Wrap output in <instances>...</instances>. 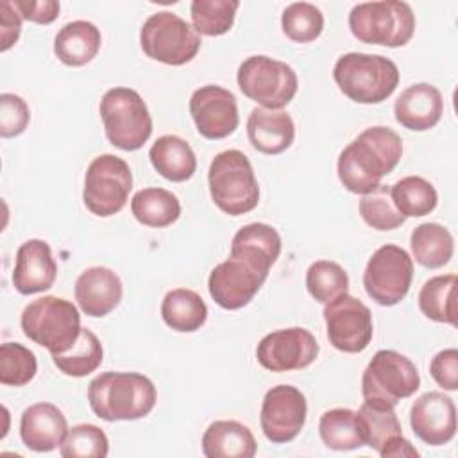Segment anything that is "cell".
I'll use <instances>...</instances> for the list:
<instances>
[{
	"instance_id": "cell-40",
	"label": "cell",
	"mask_w": 458,
	"mask_h": 458,
	"mask_svg": "<svg viewBox=\"0 0 458 458\" xmlns=\"http://www.w3.org/2000/svg\"><path fill=\"white\" fill-rule=\"evenodd\" d=\"M38 360L30 349L18 342H5L0 347V383L23 386L34 379Z\"/></svg>"
},
{
	"instance_id": "cell-22",
	"label": "cell",
	"mask_w": 458,
	"mask_h": 458,
	"mask_svg": "<svg viewBox=\"0 0 458 458\" xmlns=\"http://www.w3.org/2000/svg\"><path fill=\"white\" fill-rule=\"evenodd\" d=\"M68 433L64 413L52 403H36L23 410L20 419L21 442L36 451L48 453L61 445Z\"/></svg>"
},
{
	"instance_id": "cell-42",
	"label": "cell",
	"mask_w": 458,
	"mask_h": 458,
	"mask_svg": "<svg viewBox=\"0 0 458 458\" xmlns=\"http://www.w3.org/2000/svg\"><path fill=\"white\" fill-rule=\"evenodd\" d=\"M30 122V111L27 102L14 93L0 95V136L14 138L25 132Z\"/></svg>"
},
{
	"instance_id": "cell-32",
	"label": "cell",
	"mask_w": 458,
	"mask_h": 458,
	"mask_svg": "<svg viewBox=\"0 0 458 458\" xmlns=\"http://www.w3.org/2000/svg\"><path fill=\"white\" fill-rule=\"evenodd\" d=\"M104 358L102 344L97 335L86 327H82L77 342L64 352L52 354L54 365L66 376L84 377L95 372Z\"/></svg>"
},
{
	"instance_id": "cell-45",
	"label": "cell",
	"mask_w": 458,
	"mask_h": 458,
	"mask_svg": "<svg viewBox=\"0 0 458 458\" xmlns=\"http://www.w3.org/2000/svg\"><path fill=\"white\" fill-rule=\"evenodd\" d=\"M0 38H2V45L0 50L7 52L20 38L21 32V16L16 11V7L13 5V2L4 0L0 4Z\"/></svg>"
},
{
	"instance_id": "cell-33",
	"label": "cell",
	"mask_w": 458,
	"mask_h": 458,
	"mask_svg": "<svg viewBox=\"0 0 458 458\" xmlns=\"http://www.w3.org/2000/svg\"><path fill=\"white\" fill-rule=\"evenodd\" d=\"M390 195L404 218L429 215L438 204L435 186L419 175H406L399 179L390 186Z\"/></svg>"
},
{
	"instance_id": "cell-46",
	"label": "cell",
	"mask_w": 458,
	"mask_h": 458,
	"mask_svg": "<svg viewBox=\"0 0 458 458\" xmlns=\"http://www.w3.org/2000/svg\"><path fill=\"white\" fill-rule=\"evenodd\" d=\"M379 456H383V458H404V456H408V458H417V456H419V451L410 444V440H406V438L401 435V437L394 438L390 444H386V445L381 449Z\"/></svg>"
},
{
	"instance_id": "cell-37",
	"label": "cell",
	"mask_w": 458,
	"mask_h": 458,
	"mask_svg": "<svg viewBox=\"0 0 458 458\" xmlns=\"http://www.w3.org/2000/svg\"><path fill=\"white\" fill-rule=\"evenodd\" d=\"M306 288L317 302L327 304L333 299L347 293L349 276L338 263L318 259L306 270Z\"/></svg>"
},
{
	"instance_id": "cell-39",
	"label": "cell",
	"mask_w": 458,
	"mask_h": 458,
	"mask_svg": "<svg viewBox=\"0 0 458 458\" xmlns=\"http://www.w3.org/2000/svg\"><path fill=\"white\" fill-rule=\"evenodd\" d=\"M360 215L367 225L376 231H392L404 224V216L395 208L390 186L379 184L376 190L365 193L360 200Z\"/></svg>"
},
{
	"instance_id": "cell-38",
	"label": "cell",
	"mask_w": 458,
	"mask_h": 458,
	"mask_svg": "<svg viewBox=\"0 0 458 458\" xmlns=\"http://www.w3.org/2000/svg\"><path fill=\"white\" fill-rule=\"evenodd\" d=\"M281 29L288 39L310 43L322 34L324 14L310 2H293L281 14Z\"/></svg>"
},
{
	"instance_id": "cell-21",
	"label": "cell",
	"mask_w": 458,
	"mask_h": 458,
	"mask_svg": "<svg viewBox=\"0 0 458 458\" xmlns=\"http://www.w3.org/2000/svg\"><path fill=\"white\" fill-rule=\"evenodd\" d=\"M444 113V98L437 86L417 82L408 86L394 104L397 123L404 129L422 132L433 129Z\"/></svg>"
},
{
	"instance_id": "cell-3",
	"label": "cell",
	"mask_w": 458,
	"mask_h": 458,
	"mask_svg": "<svg viewBox=\"0 0 458 458\" xmlns=\"http://www.w3.org/2000/svg\"><path fill=\"white\" fill-rule=\"evenodd\" d=\"M333 79L340 91L356 104H379L399 84L397 64L379 54L349 52L336 59Z\"/></svg>"
},
{
	"instance_id": "cell-25",
	"label": "cell",
	"mask_w": 458,
	"mask_h": 458,
	"mask_svg": "<svg viewBox=\"0 0 458 458\" xmlns=\"http://www.w3.org/2000/svg\"><path fill=\"white\" fill-rule=\"evenodd\" d=\"M258 444L252 431L238 420H215L202 435L208 458H252Z\"/></svg>"
},
{
	"instance_id": "cell-4",
	"label": "cell",
	"mask_w": 458,
	"mask_h": 458,
	"mask_svg": "<svg viewBox=\"0 0 458 458\" xmlns=\"http://www.w3.org/2000/svg\"><path fill=\"white\" fill-rule=\"evenodd\" d=\"M208 184L215 206L231 216L245 215L259 202V186L252 165L242 150L218 152L209 165Z\"/></svg>"
},
{
	"instance_id": "cell-31",
	"label": "cell",
	"mask_w": 458,
	"mask_h": 458,
	"mask_svg": "<svg viewBox=\"0 0 458 458\" xmlns=\"http://www.w3.org/2000/svg\"><path fill=\"white\" fill-rule=\"evenodd\" d=\"M318 433L326 447L333 451H352L365 445L356 411L333 408L320 415Z\"/></svg>"
},
{
	"instance_id": "cell-30",
	"label": "cell",
	"mask_w": 458,
	"mask_h": 458,
	"mask_svg": "<svg viewBox=\"0 0 458 458\" xmlns=\"http://www.w3.org/2000/svg\"><path fill=\"white\" fill-rule=\"evenodd\" d=\"M132 216L147 227L161 229L181 216L179 199L165 188H143L131 200Z\"/></svg>"
},
{
	"instance_id": "cell-17",
	"label": "cell",
	"mask_w": 458,
	"mask_h": 458,
	"mask_svg": "<svg viewBox=\"0 0 458 458\" xmlns=\"http://www.w3.org/2000/svg\"><path fill=\"white\" fill-rule=\"evenodd\" d=\"M265 279L267 274L256 270L242 259L229 256L211 270L208 290L220 308L240 310L254 299Z\"/></svg>"
},
{
	"instance_id": "cell-11",
	"label": "cell",
	"mask_w": 458,
	"mask_h": 458,
	"mask_svg": "<svg viewBox=\"0 0 458 458\" xmlns=\"http://www.w3.org/2000/svg\"><path fill=\"white\" fill-rule=\"evenodd\" d=\"M131 190L132 172L129 165L114 154H102L86 170L82 200L93 215L106 218L122 211Z\"/></svg>"
},
{
	"instance_id": "cell-23",
	"label": "cell",
	"mask_w": 458,
	"mask_h": 458,
	"mask_svg": "<svg viewBox=\"0 0 458 458\" xmlns=\"http://www.w3.org/2000/svg\"><path fill=\"white\" fill-rule=\"evenodd\" d=\"M279 254L281 236L268 224H247L236 231L231 242V258L242 259L267 276L270 267L277 261Z\"/></svg>"
},
{
	"instance_id": "cell-43",
	"label": "cell",
	"mask_w": 458,
	"mask_h": 458,
	"mask_svg": "<svg viewBox=\"0 0 458 458\" xmlns=\"http://www.w3.org/2000/svg\"><path fill=\"white\" fill-rule=\"evenodd\" d=\"M429 374L438 386L454 392L458 388V351L451 347L437 352L429 363Z\"/></svg>"
},
{
	"instance_id": "cell-44",
	"label": "cell",
	"mask_w": 458,
	"mask_h": 458,
	"mask_svg": "<svg viewBox=\"0 0 458 458\" xmlns=\"http://www.w3.org/2000/svg\"><path fill=\"white\" fill-rule=\"evenodd\" d=\"M13 5L20 13L21 18L39 23V25H48L59 16V2L55 0H13Z\"/></svg>"
},
{
	"instance_id": "cell-12",
	"label": "cell",
	"mask_w": 458,
	"mask_h": 458,
	"mask_svg": "<svg viewBox=\"0 0 458 458\" xmlns=\"http://www.w3.org/2000/svg\"><path fill=\"white\" fill-rule=\"evenodd\" d=\"M413 279V261L410 254L394 243L381 245L367 261L363 286L367 295L379 306L401 302Z\"/></svg>"
},
{
	"instance_id": "cell-15",
	"label": "cell",
	"mask_w": 458,
	"mask_h": 458,
	"mask_svg": "<svg viewBox=\"0 0 458 458\" xmlns=\"http://www.w3.org/2000/svg\"><path fill=\"white\" fill-rule=\"evenodd\" d=\"M308 404L304 394L292 385L272 386L261 403L259 424L272 444L292 442L304 428Z\"/></svg>"
},
{
	"instance_id": "cell-41",
	"label": "cell",
	"mask_w": 458,
	"mask_h": 458,
	"mask_svg": "<svg viewBox=\"0 0 458 458\" xmlns=\"http://www.w3.org/2000/svg\"><path fill=\"white\" fill-rule=\"evenodd\" d=\"M64 458H106L109 453V440L106 433L95 424H77L68 429L59 445Z\"/></svg>"
},
{
	"instance_id": "cell-14",
	"label": "cell",
	"mask_w": 458,
	"mask_h": 458,
	"mask_svg": "<svg viewBox=\"0 0 458 458\" xmlns=\"http://www.w3.org/2000/svg\"><path fill=\"white\" fill-rule=\"evenodd\" d=\"M318 356V342L304 327H286L265 335L256 347L258 363L270 372L310 367Z\"/></svg>"
},
{
	"instance_id": "cell-19",
	"label": "cell",
	"mask_w": 458,
	"mask_h": 458,
	"mask_svg": "<svg viewBox=\"0 0 458 458\" xmlns=\"http://www.w3.org/2000/svg\"><path fill=\"white\" fill-rule=\"evenodd\" d=\"M57 276V263L47 242L32 238L23 242L16 250L13 270V286L21 295H32L52 288Z\"/></svg>"
},
{
	"instance_id": "cell-34",
	"label": "cell",
	"mask_w": 458,
	"mask_h": 458,
	"mask_svg": "<svg viewBox=\"0 0 458 458\" xmlns=\"http://www.w3.org/2000/svg\"><path fill=\"white\" fill-rule=\"evenodd\" d=\"M365 445L381 453V449L390 444L394 438L403 435L401 422L392 406H379L374 403L363 401L356 411Z\"/></svg>"
},
{
	"instance_id": "cell-8",
	"label": "cell",
	"mask_w": 458,
	"mask_h": 458,
	"mask_svg": "<svg viewBox=\"0 0 458 458\" xmlns=\"http://www.w3.org/2000/svg\"><path fill=\"white\" fill-rule=\"evenodd\" d=\"M420 386L415 363L404 354L381 349L377 351L361 376V394L367 403L395 406L401 399L413 395Z\"/></svg>"
},
{
	"instance_id": "cell-2",
	"label": "cell",
	"mask_w": 458,
	"mask_h": 458,
	"mask_svg": "<svg viewBox=\"0 0 458 458\" xmlns=\"http://www.w3.org/2000/svg\"><path fill=\"white\" fill-rule=\"evenodd\" d=\"M154 383L140 372H102L88 385V403L93 413L107 422L138 420L156 404Z\"/></svg>"
},
{
	"instance_id": "cell-24",
	"label": "cell",
	"mask_w": 458,
	"mask_h": 458,
	"mask_svg": "<svg viewBox=\"0 0 458 458\" xmlns=\"http://www.w3.org/2000/svg\"><path fill=\"white\" fill-rule=\"evenodd\" d=\"M247 136L258 152L276 156L293 143L295 123L284 111L254 107L247 120Z\"/></svg>"
},
{
	"instance_id": "cell-35",
	"label": "cell",
	"mask_w": 458,
	"mask_h": 458,
	"mask_svg": "<svg viewBox=\"0 0 458 458\" xmlns=\"http://www.w3.org/2000/svg\"><path fill=\"white\" fill-rule=\"evenodd\" d=\"M454 290L456 276H435L424 283L419 292V308L420 311L435 322L456 324V306H454Z\"/></svg>"
},
{
	"instance_id": "cell-36",
	"label": "cell",
	"mask_w": 458,
	"mask_h": 458,
	"mask_svg": "<svg viewBox=\"0 0 458 458\" xmlns=\"http://www.w3.org/2000/svg\"><path fill=\"white\" fill-rule=\"evenodd\" d=\"M238 7L236 0H193L190 5L193 29L202 36H222L231 30Z\"/></svg>"
},
{
	"instance_id": "cell-28",
	"label": "cell",
	"mask_w": 458,
	"mask_h": 458,
	"mask_svg": "<svg viewBox=\"0 0 458 458\" xmlns=\"http://www.w3.org/2000/svg\"><path fill=\"white\" fill-rule=\"evenodd\" d=\"M161 317L174 331L193 333L204 326L208 306L197 292L190 288H174L163 297Z\"/></svg>"
},
{
	"instance_id": "cell-6",
	"label": "cell",
	"mask_w": 458,
	"mask_h": 458,
	"mask_svg": "<svg viewBox=\"0 0 458 458\" xmlns=\"http://www.w3.org/2000/svg\"><path fill=\"white\" fill-rule=\"evenodd\" d=\"M352 36L367 45L404 47L415 32V14L406 2L381 0L356 4L349 13Z\"/></svg>"
},
{
	"instance_id": "cell-9",
	"label": "cell",
	"mask_w": 458,
	"mask_h": 458,
	"mask_svg": "<svg viewBox=\"0 0 458 458\" xmlns=\"http://www.w3.org/2000/svg\"><path fill=\"white\" fill-rule=\"evenodd\" d=\"M236 82L247 98L272 111H281L290 104L299 88L293 68L268 55L247 57L238 66Z\"/></svg>"
},
{
	"instance_id": "cell-16",
	"label": "cell",
	"mask_w": 458,
	"mask_h": 458,
	"mask_svg": "<svg viewBox=\"0 0 458 458\" xmlns=\"http://www.w3.org/2000/svg\"><path fill=\"white\" fill-rule=\"evenodd\" d=\"M190 114L200 136L206 140H222L238 127V104L234 95L216 84L195 89L190 97Z\"/></svg>"
},
{
	"instance_id": "cell-5",
	"label": "cell",
	"mask_w": 458,
	"mask_h": 458,
	"mask_svg": "<svg viewBox=\"0 0 458 458\" xmlns=\"http://www.w3.org/2000/svg\"><path fill=\"white\" fill-rule=\"evenodd\" d=\"M20 324L23 335L45 347L50 354L68 351L82 331L75 304L55 295H45L27 304L21 311Z\"/></svg>"
},
{
	"instance_id": "cell-18",
	"label": "cell",
	"mask_w": 458,
	"mask_h": 458,
	"mask_svg": "<svg viewBox=\"0 0 458 458\" xmlns=\"http://www.w3.org/2000/svg\"><path fill=\"white\" fill-rule=\"evenodd\" d=\"M410 426L428 445H444L456 435V408L444 392H426L410 410Z\"/></svg>"
},
{
	"instance_id": "cell-20",
	"label": "cell",
	"mask_w": 458,
	"mask_h": 458,
	"mask_svg": "<svg viewBox=\"0 0 458 458\" xmlns=\"http://www.w3.org/2000/svg\"><path fill=\"white\" fill-rule=\"evenodd\" d=\"M75 301L88 317H106L122 301L123 286L107 267H89L75 281Z\"/></svg>"
},
{
	"instance_id": "cell-26",
	"label": "cell",
	"mask_w": 458,
	"mask_h": 458,
	"mask_svg": "<svg viewBox=\"0 0 458 458\" xmlns=\"http://www.w3.org/2000/svg\"><path fill=\"white\" fill-rule=\"evenodd\" d=\"M102 45L97 25L86 20H75L61 27L54 39V52L66 66H84L91 63Z\"/></svg>"
},
{
	"instance_id": "cell-1",
	"label": "cell",
	"mask_w": 458,
	"mask_h": 458,
	"mask_svg": "<svg viewBox=\"0 0 458 458\" xmlns=\"http://www.w3.org/2000/svg\"><path fill=\"white\" fill-rule=\"evenodd\" d=\"M403 156L401 136L385 125L365 129L338 156L336 172L344 188L365 195L381 184Z\"/></svg>"
},
{
	"instance_id": "cell-29",
	"label": "cell",
	"mask_w": 458,
	"mask_h": 458,
	"mask_svg": "<svg viewBox=\"0 0 458 458\" xmlns=\"http://www.w3.org/2000/svg\"><path fill=\"white\" fill-rule=\"evenodd\" d=\"M410 247L415 261L426 268L447 265L454 252L453 234L437 222L417 225L410 234Z\"/></svg>"
},
{
	"instance_id": "cell-13",
	"label": "cell",
	"mask_w": 458,
	"mask_h": 458,
	"mask_svg": "<svg viewBox=\"0 0 458 458\" xmlns=\"http://www.w3.org/2000/svg\"><path fill=\"white\" fill-rule=\"evenodd\" d=\"M322 315L327 340L335 349L356 354L369 347L374 335L372 313L360 299L344 293L327 302Z\"/></svg>"
},
{
	"instance_id": "cell-27",
	"label": "cell",
	"mask_w": 458,
	"mask_h": 458,
	"mask_svg": "<svg viewBox=\"0 0 458 458\" xmlns=\"http://www.w3.org/2000/svg\"><path fill=\"white\" fill-rule=\"evenodd\" d=\"M154 170L172 181L184 182L193 177L197 170V157L190 143L175 134H165L157 138L148 150Z\"/></svg>"
},
{
	"instance_id": "cell-7",
	"label": "cell",
	"mask_w": 458,
	"mask_h": 458,
	"mask_svg": "<svg viewBox=\"0 0 458 458\" xmlns=\"http://www.w3.org/2000/svg\"><path fill=\"white\" fill-rule=\"evenodd\" d=\"M106 138L120 150L141 148L152 134V118L141 95L131 88H111L100 100Z\"/></svg>"
},
{
	"instance_id": "cell-10",
	"label": "cell",
	"mask_w": 458,
	"mask_h": 458,
	"mask_svg": "<svg viewBox=\"0 0 458 458\" xmlns=\"http://www.w3.org/2000/svg\"><path fill=\"white\" fill-rule=\"evenodd\" d=\"M200 43L193 25L170 11L150 14L140 30V45L147 57L170 66L190 63L199 54Z\"/></svg>"
}]
</instances>
